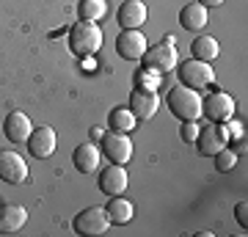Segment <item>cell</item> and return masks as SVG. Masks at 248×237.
I'll return each mask as SVG.
<instances>
[{"instance_id": "cell-1", "label": "cell", "mask_w": 248, "mask_h": 237, "mask_svg": "<svg viewBox=\"0 0 248 237\" xmlns=\"http://www.w3.org/2000/svg\"><path fill=\"white\" fill-rule=\"evenodd\" d=\"M102 47V28L97 22H89V19H80L69 28V50L80 58H89Z\"/></svg>"}, {"instance_id": "cell-2", "label": "cell", "mask_w": 248, "mask_h": 237, "mask_svg": "<svg viewBox=\"0 0 248 237\" xmlns=\"http://www.w3.org/2000/svg\"><path fill=\"white\" fill-rule=\"evenodd\" d=\"M166 102H169L171 113L177 116V119H182V122H199V116H202V97L193 88L174 86L169 91Z\"/></svg>"}, {"instance_id": "cell-3", "label": "cell", "mask_w": 248, "mask_h": 237, "mask_svg": "<svg viewBox=\"0 0 248 237\" xmlns=\"http://www.w3.org/2000/svg\"><path fill=\"white\" fill-rule=\"evenodd\" d=\"M177 44H174V36H166L160 44L155 47H146V53L141 55L143 69L146 72H171L177 69Z\"/></svg>"}, {"instance_id": "cell-4", "label": "cell", "mask_w": 248, "mask_h": 237, "mask_svg": "<svg viewBox=\"0 0 248 237\" xmlns=\"http://www.w3.org/2000/svg\"><path fill=\"white\" fill-rule=\"evenodd\" d=\"M179 69V83L185 88H193V91H202V88L213 86L215 83V69L210 66L207 61H196V58H190V61L185 63H177Z\"/></svg>"}, {"instance_id": "cell-5", "label": "cell", "mask_w": 248, "mask_h": 237, "mask_svg": "<svg viewBox=\"0 0 248 237\" xmlns=\"http://www.w3.org/2000/svg\"><path fill=\"white\" fill-rule=\"evenodd\" d=\"M108 229H110V218H108L105 207H89V210L78 212V218H75V232L83 237L105 235Z\"/></svg>"}, {"instance_id": "cell-6", "label": "cell", "mask_w": 248, "mask_h": 237, "mask_svg": "<svg viewBox=\"0 0 248 237\" xmlns=\"http://www.w3.org/2000/svg\"><path fill=\"white\" fill-rule=\"evenodd\" d=\"M202 116H207L210 122H226L234 116V99L226 91H213L207 99H202Z\"/></svg>"}, {"instance_id": "cell-7", "label": "cell", "mask_w": 248, "mask_h": 237, "mask_svg": "<svg viewBox=\"0 0 248 237\" xmlns=\"http://www.w3.org/2000/svg\"><path fill=\"white\" fill-rule=\"evenodd\" d=\"M102 155H105L110 163H119L124 166L127 160L133 158V141L127 132H110V135H102Z\"/></svg>"}, {"instance_id": "cell-8", "label": "cell", "mask_w": 248, "mask_h": 237, "mask_svg": "<svg viewBox=\"0 0 248 237\" xmlns=\"http://www.w3.org/2000/svg\"><path fill=\"white\" fill-rule=\"evenodd\" d=\"M146 36L138 31V28H127V31H122L119 33V39H116V53L122 55L124 61H138L143 53H146Z\"/></svg>"}, {"instance_id": "cell-9", "label": "cell", "mask_w": 248, "mask_h": 237, "mask_svg": "<svg viewBox=\"0 0 248 237\" xmlns=\"http://www.w3.org/2000/svg\"><path fill=\"white\" fill-rule=\"evenodd\" d=\"M196 143H199V155H210V158H213L215 152H221L223 146L229 143V135H226L223 122H218V124L213 122L210 127H202V130H199Z\"/></svg>"}, {"instance_id": "cell-10", "label": "cell", "mask_w": 248, "mask_h": 237, "mask_svg": "<svg viewBox=\"0 0 248 237\" xmlns=\"http://www.w3.org/2000/svg\"><path fill=\"white\" fill-rule=\"evenodd\" d=\"M25 143H28V155H33L39 160H47L55 152V146H58V138H55L53 127H39V130H33L28 135Z\"/></svg>"}, {"instance_id": "cell-11", "label": "cell", "mask_w": 248, "mask_h": 237, "mask_svg": "<svg viewBox=\"0 0 248 237\" xmlns=\"http://www.w3.org/2000/svg\"><path fill=\"white\" fill-rule=\"evenodd\" d=\"M0 179L9 185H19L28 179V163L17 152H0Z\"/></svg>"}, {"instance_id": "cell-12", "label": "cell", "mask_w": 248, "mask_h": 237, "mask_svg": "<svg viewBox=\"0 0 248 237\" xmlns=\"http://www.w3.org/2000/svg\"><path fill=\"white\" fill-rule=\"evenodd\" d=\"M160 108V97L157 91H152V88H133V94H130V111H133L135 119H152V116L157 113Z\"/></svg>"}, {"instance_id": "cell-13", "label": "cell", "mask_w": 248, "mask_h": 237, "mask_svg": "<svg viewBox=\"0 0 248 237\" xmlns=\"http://www.w3.org/2000/svg\"><path fill=\"white\" fill-rule=\"evenodd\" d=\"M99 190L105 196H122L127 190V171L119 163H110V166L99 174Z\"/></svg>"}, {"instance_id": "cell-14", "label": "cell", "mask_w": 248, "mask_h": 237, "mask_svg": "<svg viewBox=\"0 0 248 237\" xmlns=\"http://www.w3.org/2000/svg\"><path fill=\"white\" fill-rule=\"evenodd\" d=\"M3 132H6V138L11 143H25L28 135L33 132V124H31V119L22 111H11L6 116V122H3Z\"/></svg>"}, {"instance_id": "cell-15", "label": "cell", "mask_w": 248, "mask_h": 237, "mask_svg": "<svg viewBox=\"0 0 248 237\" xmlns=\"http://www.w3.org/2000/svg\"><path fill=\"white\" fill-rule=\"evenodd\" d=\"M146 3L143 0H124L122 6H119V14H116V19H119V25L127 31V28H141L143 22H146Z\"/></svg>"}, {"instance_id": "cell-16", "label": "cell", "mask_w": 248, "mask_h": 237, "mask_svg": "<svg viewBox=\"0 0 248 237\" xmlns=\"http://www.w3.org/2000/svg\"><path fill=\"white\" fill-rule=\"evenodd\" d=\"M28 223V210L19 204H3L0 207V235H14Z\"/></svg>"}, {"instance_id": "cell-17", "label": "cell", "mask_w": 248, "mask_h": 237, "mask_svg": "<svg viewBox=\"0 0 248 237\" xmlns=\"http://www.w3.org/2000/svg\"><path fill=\"white\" fill-rule=\"evenodd\" d=\"M99 160H102V152L94 143H80L75 149V155H72V163H75V168L80 174H94L99 168Z\"/></svg>"}, {"instance_id": "cell-18", "label": "cell", "mask_w": 248, "mask_h": 237, "mask_svg": "<svg viewBox=\"0 0 248 237\" xmlns=\"http://www.w3.org/2000/svg\"><path fill=\"white\" fill-rule=\"evenodd\" d=\"M207 22H210V19H207V9H204L199 0L182 6V11H179V25L185 28V31H202Z\"/></svg>"}, {"instance_id": "cell-19", "label": "cell", "mask_w": 248, "mask_h": 237, "mask_svg": "<svg viewBox=\"0 0 248 237\" xmlns=\"http://www.w3.org/2000/svg\"><path fill=\"white\" fill-rule=\"evenodd\" d=\"M108 218H110V223H116V226H124V223H130L133 221V202L130 199H122V196H110V202H108L105 207Z\"/></svg>"}, {"instance_id": "cell-20", "label": "cell", "mask_w": 248, "mask_h": 237, "mask_svg": "<svg viewBox=\"0 0 248 237\" xmlns=\"http://www.w3.org/2000/svg\"><path fill=\"white\" fill-rule=\"evenodd\" d=\"M190 53H193L196 61H215L218 58V53H221V47H218V42H215L213 36H196L193 44H190Z\"/></svg>"}, {"instance_id": "cell-21", "label": "cell", "mask_w": 248, "mask_h": 237, "mask_svg": "<svg viewBox=\"0 0 248 237\" xmlns=\"http://www.w3.org/2000/svg\"><path fill=\"white\" fill-rule=\"evenodd\" d=\"M135 122H138V119L133 116L130 108H113L110 116H108V124H110V130L113 132H133Z\"/></svg>"}, {"instance_id": "cell-22", "label": "cell", "mask_w": 248, "mask_h": 237, "mask_svg": "<svg viewBox=\"0 0 248 237\" xmlns=\"http://www.w3.org/2000/svg\"><path fill=\"white\" fill-rule=\"evenodd\" d=\"M80 19H89V22H97L108 14V0H80L78 6Z\"/></svg>"}, {"instance_id": "cell-23", "label": "cell", "mask_w": 248, "mask_h": 237, "mask_svg": "<svg viewBox=\"0 0 248 237\" xmlns=\"http://www.w3.org/2000/svg\"><path fill=\"white\" fill-rule=\"evenodd\" d=\"M213 158H215V168H218V171H232V168H234V163H237V152L223 146L221 152H215Z\"/></svg>"}, {"instance_id": "cell-24", "label": "cell", "mask_w": 248, "mask_h": 237, "mask_svg": "<svg viewBox=\"0 0 248 237\" xmlns=\"http://www.w3.org/2000/svg\"><path fill=\"white\" fill-rule=\"evenodd\" d=\"M199 122H182V141L185 143H196V138H199Z\"/></svg>"}, {"instance_id": "cell-25", "label": "cell", "mask_w": 248, "mask_h": 237, "mask_svg": "<svg viewBox=\"0 0 248 237\" xmlns=\"http://www.w3.org/2000/svg\"><path fill=\"white\" fill-rule=\"evenodd\" d=\"M234 218H237V223H240L243 229L248 226V202H246V199L234 204Z\"/></svg>"}, {"instance_id": "cell-26", "label": "cell", "mask_w": 248, "mask_h": 237, "mask_svg": "<svg viewBox=\"0 0 248 237\" xmlns=\"http://www.w3.org/2000/svg\"><path fill=\"white\" fill-rule=\"evenodd\" d=\"M229 122V127H226V135H229V141H243V124L234 122V119H226Z\"/></svg>"}, {"instance_id": "cell-27", "label": "cell", "mask_w": 248, "mask_h": 237, "mask_svg": "<svg viewBox=\"0 0 248 237\" xmlns=\"http://www.w3.org/2000/svg\"><path fill=\"white\" fill-rule=\"evenodd\" d=\"M83 69H86V72H94V69H97V61H94V55L83 58Z\"/></svg>"}, {"instance_id": "cell-28", "label": "cell", "mask_w": 248, "mask_h": 237, "mask_svg": "<svg viewBox=\"0 0 248 237\" xmlns=\"http://www.w3.org/2000/svg\"><path fill=\"white\" fill-rule=\"evenodd\" d=\"M204 9H213V6H221V3H226V0H199Z\"/></svg>"}]
</instances>
